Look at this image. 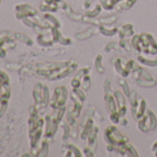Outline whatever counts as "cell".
<instances>
[{
	"mask_svg": "<svg viewBox=\"0 0 157 157\" xmlns=\"http://www.w3.org/2000/svg\"><path fill=\"white\" fill-rule=\"evenodd\" d=\"M78 62L75 60L64 62H44L37 63L34 71L37 75L46 78L49 81H57L69 76L76 70Z\"/></svg>",
	"mask_w": 157,
	"mask_h": 157,
	"instance_id": "cell-1",
	"label": "cell"
},
{
	"mask_svg": "<svg viewBox=\"0 0 157 157\" xmlns=\"http://www.w3.org/2000/svg\"><path fill=\"white\" fill-rule=\"evenodd\" d=\"M104 140L107 144L114 146H120L128 141V138L122 134L115 126H108L105 128L104 132Z\"/></svg>",
	"mask_w": 157,
	"mask_h": 157,
	"instance_id": "cell-2",
	"label": "cell"
},
{
	"mask_svg": "<svg viewBox=\"0 0 157 157\" xmlns=\"http://www.w3.org/2000/svg\"><path fill=\"white\" fill-rule=\"evenodd\" d=\"M138 52H144L150 55H155L157 53V44L150 33H142L139 36Z\"/></svg>",
	"mask_w": 157,
	"mask_h": 157,
	"instance_id": "cell-3",
	"label": "cell"
},
{
	"mask_svg": "<svg viewBox=\"0 0 157 157\" xmlns=\"http://www.w3.org/2000/svg\"><path fill=\"white\" fill-rule=\"evenodd\" d=\"M157 127V118L154 113L151 109H147L144 116L139 120L138 128L140 131L148 132L150 130H154Z\"/></svg>",
	"mask_w": 157,
	"mask_h": 157,
	"instance_id": "cell-4",
	"label": "cell"
},
{
	"mask_svg": "<svg viewBox=\"0 0 157 157\" xmlns=\"http://www.w3.org/2000/svg\"><path fill=\"white\" fill-rule=\"evenodd\" d=\"M68 92L66 86H58L55 89L54 94L50 99V106L53 109H58L65 105L67 99Z\"/></svg>",
	"mask_w": 157,
	"mask_h": 157,
	"instance_id": "cell-5",
	"label": "cell"
},
{
	"mask_svg": "<svg viewBox=\"0 0 157 157\" xmlns=\"http://www.w3.org/2000/svg\"><path fill=\"white\" fill-rule=\"evenodd\" d=\"M44 126V119L43 117H40L38 120L37 125L29 131V137L31 141V148L35 149L37 148V145L41 140V137L43 135V128Z\"/></svg>",
	"mask_w": 157,
	"mask_h": 157,
	"instance_id": "cell-6",
	"label": "cell"
},
{
	"mask_svg": "<svg viewBox=\"0 0 157 157\" xmlns=\"http://www.w3.org/2000/svg\"><path fill=\"white\" fill-rule=\"evenodd\" d=\"M114 96L117 105V109H118V113L121 117L120 118V124L122 126H126L128 124V120L126 119L125 116L127 113V106H126V100H125V96L123 95V94L121 92H119L118 90L116 91L114 93Z\"/></svg>",
	"mask_w": 157,
	"mask_h": 157,
	"instance_id": "cell-7",
	"label": "cell"
},
{
	"mask_svg": "<svg viewBox=\"0 0 157 157\" xmlns=\"http://www.w3.org/2000/svg\"><path fill=\"white\" fill-rule=\"evenodd\" d=\"M17 14H16V18L18 20H22L24 18H32V17H35L37 16V10L35 9H33V7H31L28 4H21V5H18L15 8Z\"/></svg>",
	"mask_w": 157,
	"mask_h": 157,
	"instance_id": "cell-8",
	"label": "cell"
},
{
	"mask_svg": "<svg viewBox=\"0 0 157 157\" xmlns=\"http://www.w3.org/2000/svg\"><path fill=\"white\" fill-rule=\"evenodd\" d=\"M45 125H46V128H45V134H44V137L45 139H52L56 130H57V128H58V125H59V122L56 120V117H51L49 115H47L45 117Z\"/></svg>",
	"mask_w": 157,
	"mask_h": 157,
	"instance_id": "cell-9",
	"label": "cell"
},
{
	"mask_svg": "<svg viewBox=\"0 0 157 157\" xmlns=\"http://www.w3.org/2000/svg\"><path fill=\"white\" fill-rule=\"evenodd\" d=\"M112 63H113V66H114L116 71L118 74H120L121 77L127 78L128 76V74L130 73L127 68V66H126L127 60L125 58H123V57H115L112 60Z\"/></svg>",
	"mask_w": 157,
	"mask_h": 157,
	"instance_id": "cell-10",
	"label": "cell"
},
{
	"mask_svg": "<svg viewBox=\"0 0 157 157\" xmlns=\"http://www.w3.org/2000/svg\"><path fill=\"white\" fill-rule=\"evenodd\" d=\"M43 92H44V84L42 82H38L35 84L33 92V96L34 99V105L36 108L39 110L42 108V104H43Z\"/></svg>",
	"mask_w": 157,
	"mask_h": 157,
	"instance_id": "cell-11",
	"label": "cell"
},
{
	"mask_svg": "<svg viewBox=\"0 0 157 157\" xmlns=\"http://www.w3.org/2000/svg\"><path fill=\"white\" fill-rule=\"evenodd\" d=\"M91 68L90 67H83L81 68L80 70H78L73 78V80L71 81V86L73 88H80L82 86V78L86 75L90 73Z\"/></svg>",
	"mask_w": 157,
	"mask_h": 157,
	"instance_id": "cell-12",
	"label": "cell"
},
{
	"mask_svg": "<svg viewBox=\"0 0 157 157\" xmlns=\"http://www.w3.org/2000/svg\"><path fill=\"white\" fill-rule=\"evenodd\" d=\"M51 33H52V36H53V41L54 42L60 43V44H62L64 45H67V44H71V39L63 37L62 33H60V31L58 30L57 27L52 26L51 27Z\"/></svg>",
	"mask_w": 157,
	"mask_h": 157,
	"instance_id": "cell-13",
	"label": "cell"
},
{
	"mask_svg": "<svg viewBox=\"0 0 157 157\" xmlns=\"http://www.w3.org/2000/svg\"><path fill=\"white\" fill-rule=\"evenodd\" d=\"M146 101L143 99V98H141V97H140V100H139V104H138V105H137V107H136V109H135V111L134 112H132V117H133V118L134 119H136V120H140L143 116H144V114H145V112H146Z\"/></svg>",
	"mask_w": 157,
	"mask_h": 157,
	"instance_id": "cell-14",
	"label": "cell"
},
{
	"mask_svg": "<svg viewBox=\"0 0 157 157\" xmlns=\"http://www.w3.org/2000/svg\"><path fill=\"white\" fill-rule=\"evenodd\" d=\"M127 1H128V0H101V3H102V6L106 10H110L114 9L115 6H118L117 7V10L120 11L121 7Z\"/></svg>",
	"mask_w": 157,
	"mask_h": 157,
	"instance_id": "cell-15",
	"label": "cell"
},
{
	"mask_svg": "<svg viewBox=\"0 0 157 157\" xmlns=\"http://www.w3.org/2000/svg\"><path fill=\"white\" fill-rule=\"evenodd\" d=\"M99 132V128L98 127H94L92 131L90 132L88 136V144L89 147L95 152V150L97 148V134Z\"/></svg>",
	"mask_w": 157,
	"mask_h": 157,
	"instance_id": "cell-16",
	"label": "cell"
},
{
	"mask_svg": "<svg viewBox=\"0 0 157 157\" xmlns=\"http://www.w3.org/2000/svg\"><path fill=\"white\" fill-rule=\"evenodd\" d=\"M134 34V27L131 23H127L121 26L118 30V36L119 39H125L126 37L131 36Z\"/></svg>",
	"mask_w": 157,
	"mask_h": 157,
	"instance_id": "cell-17",
	"label": "cell"
},
{
	"mask_svg": "<svg viewBox=\"0 0 157 157\" xmlns=\"http://www.w3.org/2000/svg\"><path fill=\"white\" fill-rule=\"evenodd\" d=\"M93 128H94V120H93V117H91L87 119V121L85 122V124L82 127V133H81V139L86 140Z\"/></svg>",
	"mask_w": 157,
	"mask_h": 157,
	"instance_id": "cell-18",
	"label": "cell"
},
{
	"mask_svg": "<svg viewBox=\"0 0 157 157\" xmlns=\"http://www.w3.org/2000/svg\"><path fill=\"white\" fill-rule=\"evenodd\" d=\"M97 33V29L95 27H91L87 30H85L84 32H82V33H78L76 34V38L80 41H83V40H87L89 39L90 37L94 36L95 33Z\"/></svg>",
	"mask_w": 157,
	"mask_h": 157,
	"instance_id": "cell-19",
	"label": "cell"
},
{
	"mask_svg": "<svg viewBox=\"0 0 157 157\" xmlns=\"http://www.w3.org/2000/svg\"><path fill=\"white\" fill-rule=\"evenodd\" d=\"M73 94H74V96H75V99H74V97H72V98H73V100H74L75 105H74V108H73V110H72L71 112H72L73 116H74L76 118H78V117H81V113H82V102L76 96V94H75L74 93H73Z\"/></svg>",
	"mask_w": 157,
	"mask_h": 157,
	"instance_id": "cell-20",
	"label": "cell"
},
{
	"mask_svg": "<svg viewBox=\"0 0 157 157\" xmlns=\"http://www.w3.org/2000/svg\"><path fill=\"white\" fill-rule=\"evenodd\" d=\"M66 148H67V152H68L66 154V156H75V157H82V156L81 151L73 144H67Z\"/></svg>",
	"mask_w": 157,
	"mask_h": 157,
	"instance_id": "cell-21",
	"label": "cell"
},
{
	"mask_svg": "<svg viewBox=\"0 0 157 157\" xmlns=\"http://www.w3.org/2000/svg\"><path fill=\"white\" fill-rule=\"evenodd\" d=\"M98 31L103 34V35H105V36H113L115 35L117 32H118V29L114 27L113 29L112 28H107L105 27V25H99L98 26Z\"/></svg>",
	"mask_w": 157,
	"mask_h": 157,
	"instance_id": "cell-22",
	"label": "cell"
},
{
	"mask_svg": "<svg viewBox=\"0 0 157 157\" xmlns=\"http://www.w3.org/2000/svg\"><path fill=\"white\" fill-rule=\"evenodd\" d=\"M14 37H15V39L19 40L20 42H22L23 44H27L29 46H31V45L33 44V39L30 38L28 35L22 33H14Z\"/></svg>",
	"mask_w": 157,
	"mask_h": 157,
	"instance_id": "cell-23",
	"label": "cell"
},
{
	"mask_svg": "<svg viewBox=\"0 0 157 157\" xmlns=\"http://www.w3.org/2000/svg\"><path fill=\"white\" fill-rule=\"evenodd\" d=\"M49 151V145L47 142V140H44L41 143V146L37 149V156H47Z\"/></svg>",
	"mask_w": 157,
	"mask_h": 157,
	"instance_id": "cell-24",
	"label": "cell"
},
{
	"mask_svg": "<svg viewBox=\"0 0 157 157\" xmlns=\"http://www.w3.org/2000/svg\"><path fill=\"white\" fill-rule=\"evenodd\" d=\"M136 82L140 87H144V88L153 87V86H156V84H157L154 78H151V80H141V78H137Z\"/></svg>",
	"mask_w": 157,
	"mask_h": 157,
	"instance_id": "cell-25",
	"label": "cell"
},
{
	"mask_svg": "<svg viewBox=\"0 0 157 157\" xmlns=\"http://www.w3.org/2000/svg\"><path fill=\"white\" fill-rule=\"evenodd\" d=\"M49 104H50V93H49V89H48V87L46 85H44L42 108H45Z\"/></svg>",
	"mask_w": 157,
	"mask_h": 157,
	"instance_id": "cell-26",
	"label": "cell"
},
{
	"mask_svg": "<svg viewBox=\"0 0 157 157\" xmlns=\"http://www.w3.org/2000/svg\"><path fill=\"white\" fill-rule=\"evenodd\" d=\"M102 60H103V56L101 55H98L95 58V62H94V66H95V69L99 74H103L105 71V67L102 65Z\"/></svg>",
	"mask_w": 157,
	"mask_h": 157,
	"instance_id": "cell-27",
	"label": "cell"
},
{
	"mask_svg": "<svg viewBox=\"0 0 157 157\" xmlns=\"http://www.w3.org/2000/svg\"><path fill=\"white\" fill-rule=\"evenodd\" d=\"M37 42L40 45L42 46H44V47H48V46H51L54 43L53 40H45L44 39V34L43 33H38V36H37Z\"/></svg>",
	"mask_w": 157,
	"mask_h": 157,
	"instance_id": "cell-28",
	"label": "cell"
},
{
	"mask_svg": "<svg viewBox=\"0 0 157 157\" xmlns=\"http://www.w3.org/2000/svg\"><path fill=\"white\" fill-rule=\"evenodd\" d=\"M138 60L141 64L149 66V67H156L157 66V60L156 59H148V58H145V57H143L141 56H139Z\"/></svg>",
	"mask_w": 157,
	"mask_h": 157,
	"instance_id": "cell-29",
	"label": "cell"
},
{
	"mask_svg": "<svg viewBox=\"0 0 157 157\" xmlns=\"http://www.w3.org/2000/svg\"><path fill=\"white\" fill-rule=\"evenodd\" d=\"M92 84V78L91 76L89 74H86L82 80V89L84 91H88L91 87Z\"/></svg>",
	"mask_w": 157,
	"mask_h": 157,
	"instance_id": "cell-30",
	"label": "cell"
},
{
	"mask_svg": "<svg viewBox=\"0 0 157 157\" xmlns=\"http://www.w3.org/2000/svg\"><path fill=\"white\" fill-rule=\"evenodd\" d=\"M44 18L52 25V26H55V27H57V28H59L60 27V22L58 21V20L56 19V18H55L53 15H51V14H44Z\"/></svg>",
	"mask_w": 157,
	"mask_h": 157,
	"instance_id": "cell-31",
	"label": "cell"
},
{
	"mask_svg": "<svg viewBox=\"0 0 157 157\" xmlns=\"http://www.w3.org/2000/svg\"><path fill=\"white\" fill-rule=\"evenodd\" d=\"M119 84H120V86H121V88H122V90H123V93L125 94V95H127V96H128L129 95V94H130V89H129V86H128V83L127 82V81L125 80V78H121L120 80H119Z\"/></svg>",
	"mask_w": 157,
	"mask_h": 157,
	"instance_id": "cell-32",
	"label": "cell"
},
{
	"mask_svg": "<svg viewBox=\"0 0 157 157\" xmlns=\"http://www.w3.org/2000/svg\"><path fill=\"white\" fill-rule=\"evenodd\" d=\"M101 9H102L101 5H97V6L94 8V10H91V11H87V12L85 13V16H87L88 18H91V19H94V18L97 17V15L101 12Z\"/></svg>",
	"mask_w": 157,
	"mask_h": 157,
	"instance_id": "cell-33",
	"label": "cell"
},
{
	"mask_svg": "<svg viewBox=\"0 0 157 157\" xmlns=\"http://www.w3.org/2000/svg\"><path fill=\"white\" fill-rule=\"evenodd\" d=\"M119 48H120L119 44H117V42L113 41V42L108 43V44L105 45V52L109 53V52L112 51V50H117V49H119Z\"/></svg>",
	"mask_w": 157,
	"mask_h": 157,
	"instance_id": "cell-34",
	"label": "cell"
},
{
	"mask_svg": "<svg viewBox=\"0 0 157 157\" xmlns=\"http://www.w3.org/2000/svg\"><path fill=\"white\" fill-rule=\"evenodd\" d=\"M62 128L64 129V134H63V140H67L70 135V127H69V124L68 123H66V122H63L62 125H61Z\"/></svg>",
	"mask_w": 157,
	"mask_h": 157,
	"instance_id": "cell-35",
	"label": "cell"
},
{
	"mask_svg": "<svg viewBox=\"0 0 157 157\" xmlns=\"http://www.w3.org/2000/svg\"><path fill=\"white\" fill-rule=\"evenodd\" d=\"M73 93L76 94V96L80 99L82 103L86 100V94H84V92L78 88H73Z\"/></svg>",
	"mask_w": 157,
	"mask_h": 157,
	"instance_id": "cell-36",
	"label": "cell"
},
{
	"mask_svg": "<svg viewBox=\"0 0 157 157\" xmlns=\"http://www.w3.org/2000/svg\"><path fill=\"white\" fill-rule=\"evenodd\" d=\"M76 119L77 118L73 116L72 112L71 111H68L67 112V123L69 124L70 127L75 128V126H76Z\"/></svg>",
	"mask_w": 157,
	"mask_h": 157,
	"instance_id": "cell-37",
	"label": "cell"
},
{
	"mask_svg": "<svg viewBox=\"0 0 157 157\" xmlns=\"http://www.w3.org/2000/svg\"><path fill=\"white\" fill-rule=\"evenodd\" d=\"M119 44V45H120V48H122V49H125V50H127L128 52H130L131 51V44H129L127 40H125V39H120V42L118 43Z\"/></svg>",
	"mask_w": 157,
	"mask_h": 157,
	"instance_id": "cell-38",
	"label": "cell"
},
{
	"mask_svg": "<svg viewBox=\"0 0 157 157\" xmlns=\"http://www.w3.org/2000/svg\"><path fill=\"white\" fill-rule=\"evenodd\" d=\"M120 115L118 113V111H116V112H113V113H110V120L113 122V123H119L120 122Z\"/></svg>",
	"mask_w": 157,
	"mask_h": 157,
	"instance_id": "cell-39",
	"label": "cell"
},
{
	"mask_svg": "<svg viewBox=\"0 0 157 157\" xmlns=\"http://www.w3.org/2000/svg\"><path fill=\"white\" fill-rule=\"evenodd\" d=\"M9 101H0V117H2L7 111Z\"/></svg>",
	"mask_w": 157,
	"mask_h": 157,
	"instance_id": "cell-40",
	"label": "cell"
},
{
	"mask_svg": "<svg viewBox=\"0 0 157 157\" xmlns=\"http://www.w3.org/2000/svg\"><path fill=\"white\" fill-rule=\"evenodd\" d=\"M65 113H66V107H65V106H62V107L58 108V111H57V113H56V115L55 117H56V120H57L59 123H60V121L62 120L63 116L65 115Z\"/></svg>",
	"mask_w": 157,
	"mask_h": 157,
	"instance_id": "cell-41",
	"label": "cell"
},
{
	"mask_svg": "<svg viewBox=\"0 0 157 157\" xmlns=\"http://www.w3.org/2000/svg\"><path fill=\"white\" fill-rule=\"evenodd\" d=\"M136 2V0H128V1L125 3V4H123V6L121 7V9H120V11L121 10H128V9H130L133 5H134V3Z\"/></svg>",
	"mask_w": 157,
	"mask_h": 157,
	"instance_id": "cell-42",
	"label": "cell"
},
{
	"mask_svg": "<svg viewBox=\"0 0 157 157\" xmlns=\"http://www.w3.org/2000/svg\"><path fill=\"white\" fill-rule=\"evenodd\" d=\"M83 152H84V155L85 156H94V151L90 148V147H87V148H84V150H83Z\"/></svg>",
	"mask_w": 157,
	"mask_h": 157,
	"instance_id": "cell-43",
	"label": "cell"
},
{
	"mask_svg": "<svg viewBox=\"0 0 157 157\" xmlns=\"http://www.w3.org/2000/svg\"><path fill=\"white\" fill-rule=\"evenodd\" d=\"M94 1V0H85L84 1V9H89L92 5V3Z\"/></svg>",
	"mask_w": 157,
	"mask_h": 157,
	"instance_id": "cell-44",
	"label": "cell"
},
{
	"mask_svg": "<svg viewBox=\"0 0 157 157\" xmlns=\"http://www.w3.org/2000/svg\"><path fill=\"white\" fill-rule=\"evenodd\" d=\"M152 151H154V154L157 156V141L154 142L152 145Z\"/></svg>",
	"mask_w": 157,
	"mask_h": 157,
	"instance_id": "cell-45",
	"label": "cell"
},
{
	"mask_svg": "<svg viewBox=\"0 0 157 157\" xmlns=\"http://www.w3.org/2000/svg\"><path fill=\"white\" fill-rule=\"evenodd\" d=\"M54 1H55L56 3H57V4H58V3H59L60 1H62V0H54Z\"/></svg>",
	"mask_w": 157,
	"mask_h": 157,
	"instance_id": "cell-46",
	"label": "cell"
}]
</instances>
